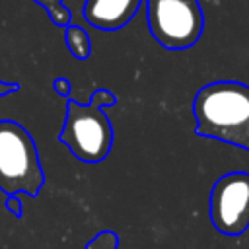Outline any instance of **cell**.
<instances>
[{
    "instance_id": "obj_1",
    "label": "cell",
    "mask_w": 249,
    "mask_h": 249,
    "mask_svg": "<svg viewBox=\"0 0 249 249\" xmlns=\"http://www.w3.org/2000/svg\"><path fill=\"white\" fill-rule=\"evenodd\" d=\"M195 132L249 152V86L216 80L202 86L193 99Z\"/></svg>"
},
{
    "instance_id": "obj_2",
    "label": "cell",
    "mask_w": 249,
    "mask_h": 249,
    "mask_svg": "<svg viewBox=\"0 0 249 249\" xmlns=\"http://www.w3.org/2000/svg\"><path fill=\"white\" fill-rule=\"evenodd\" d=\"M45 183L37 146L31 134L16 121H0V191L37 196Z\"/></svg>"
},
{
    "instance_id": "obj_3",
    "label": "cell",
    "mask_w": 249,
    "mask_h": 249,
    "mask_svg": "<svg viewBox=\"0 0 249 249\" xmlns=\"http://www.w3.org/2000/svg\"><path fill=\"white\" fill-rule=\"evenodd\" d=\"M58 142L84 163L103 161L113 146V126L103 107L68 99L66 119L58 132Z\"/></svg>"
},
{
    "instance_id": "obj_4",
    "label": "cell",
    "mask_w": 249,
    "mask_h": 249,
    "mask_svg": "<svg viewBox=\"0 0 249 249\" xmlns=\"http://www.w3.org/2000/svg\"><path fill=\"white\" fill-rule=\"evenodd\" d=\"M150 35L167 51L191 49L202 35L204 14L198 0H144Z\"/></svg>"
},
{
    "instance_id": "obj_5",
    "label": "cell",
    "mask_w": 249,
    "mask_h": 249,
    "mask_svg": "<svg viewBox=\"0 0 249 249\" xmlns=\"http://www.w3.org/2000/svg\"><path fill=\"white\" fill-rule=\"evenodd\" d=\"M212 226L224 235H241L249 228V173L230 171L222 175L208 196Z\"/></svg>"
},
{
    "instance_id": "obj_6",
    "label": "cell",
    "mask_w": 249,
    "mask_h": 249,
    "mask_svg": "<svg viewBox=\"0 0 249 249\" xmlns=\"http://www.w3.org/2000/svg\"><path fill=\"white\" fill-rule=\"evenodd\" d=\"M142 0H86L84 19L103 31L124 27L138 12Z\"/></svg>"
},
{
    "instance_id": "obj_7",
    "label": "cell",
    "mask_w": 249,
    "mask_h": 249,
    "mask_svg": "<svg viewBox=\"0 0 249 249\" xmlns=\"http://www.w3.org/2000/svg\"><path fill=\"white\" fill-rule=\"evenodd\" d=\"M64 39H66V47L72 53L74 58L78 60H86L91 53V41L89 35L86 33L84 27L80 25H66L64 27Z\"/></svg>"
},
{
    "instance_id": "obj_8",
    "label": "cell",
    "mask_w": 249,
    "mask_h": 249,
    "mask_svg": "<svg viewBox=\"0 0 249 249\" xmlns=\"http://www.w3.org/2000/svg\"><path fill=\"white\" fill-rule=\"evenodd\" d=\"M35 4H39L41 8H45L49 12V18L54 25L58 27H66L70 25V10L62 4V0H33Z\"/></svg>"
},
{
    "instance_id": "obj_9",
    "label": "cell",
    "mask_w": 249,
    "mask_h": 249,
    "mask_svg": "<svg viewBox=\"0 0 249 249\" xmlns=\"http://www.w3.org/2000/svg\"><path fill=\"white\" fill-rule=\"evenodd\" d=\"M84 249H119V235L111 230H103L91 237Z\"/></svg>"
},
{
    "instance_id": "obj_10",
    "label": "cell",
    "mask_w": 249,
    "mask_h": 249,
    "mask_svg": "<svg viewBox=\"0 0 249 249\" xmlns=\"http://www.w3.org/2000/svg\"><path fill=\"white\" fill-rule=\"evenodd\" d=\"M89 101L105 109V107H109V105H115L117 97H115V93H111L109 89H97V91H93V95H91Z\"/></svg>"
},
{
    "instance_id": "obj_11",
    "label": "cell",
    "mask_w": 249,
    "mask_h": 249,
    "mask_svg": "<svg viewBox=\"0 0 249 249\" xmlns=\"http://www.w3.org/2000/svg\"><path fill=\"white\" fill-rule=\"evenodd\" d=\"M6 210L10 214H14L16 218H21L23 216V208H21V200L18 195H8L6 196Z\"/></svg>"
},
{
    "instance_id": "obj_12",
    "label": "cell",
    "mask_w": 249,
    "mask_h": 249,
    "mask_svg": "<svg viewBox=\"0 0 249 249\" xmlns=\"http://www.w3.org/2000/svg\"><path fill=\"white\" fill-rule=\"evenodd\" d=\"M53 88H54V91H56L60 97H68V95H70V82H68L66 78H56V80L53 82Z\"/></svg>"
},
{
    "instance_id": "obj_13",
    "label": "cell",
    "mask_w": 249,
    "mask_h": 249,
    "mask_svg": "<svg viewBox=\"0 0 249 249\" xmlns=\"http://www.w3.org/2000/svg\"><path fill=\"white\" fill-rule=\"evenodd\" d=\"M19 89V84H16V82H4V80H0V97H4V95H10V93H14V91H18Z\"/></svg>"
},
{
    "instance_id": "obj_14",
    "label": "cell",
    "mask_w": 249,
    "mask_h": 249,
    "mask_svg": "<svg viewBox=\"0 0 249 249\" xmlns=\"http://www.w3.org/2000/svg\"><path fill=\"white\" fill-rule=\"evenodd\" d=\"M142 2H144V0H142Z\"/></svg>"
}]
</instances>
